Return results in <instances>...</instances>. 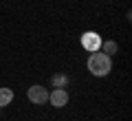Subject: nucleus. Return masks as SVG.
<instances>
[{
  "instance_id": "obj_1",
  "label": "nucleus",
  "mask_w": 132,
  "mask_h": 121,
  "mask_svg": "<svg viewBox=\"0 0 132 121\" xmlns=\"http://www.w3.org/2000/svg\"><path fill=\"white\" fill-rule=\"evenodd\" d=\"M86 66H88V70L95 77H106V75L112 70V60H110V55H106V53L95 51V53H90Z\"/></svg>"
},
{
  "instance_id": "obj_2",
  "label": "nucleus",
  "mask_w": 132,
  "mask_h": 121,
  "mask_svg": "<svg viewBox=\"0 0 132 121\" xmlns=\"http://www.w3.org/2000/svg\"><path fill=\"white\" fill-rule=\"evenodd\" d=\"M27 97L31 103H35V106H44V103H48V90L44 88V86L40 84H33L31 88L27 90Z\"/></svg>"
},
{
  "instance_id": "obj_3",
  "label": "nucleus",
  "mask_w": 132,
  "mask_h": 121,
  "mask_svg": "<svg viewBox=\"0 0 132 121\" xmlns=\"http://www.w3.org/2000/svg\"><path fill=\"white\" fill-rule=\"evenodd\" d=\"M79 42H81V46H84L88 53H95V51L101 49V35L95 33V31H86L84 35L79 37Z\"/></svg>"
},
{
  "instance_id": "obj_4",
  "label": "nucleus",
  "mask_w": 132,
  "mask_h": 121,
  "mask_svg": "<svg viewBox=\"0 0 132 121\" xmlns=\"http://www.w3.org/2000/svg\"><path fill=\"white\" fill-rule=\"evenodd\" d=\"M68 90H64V88H55V90H51L48 93V101H51V106L53 108H64L66 103H68Z\"/></svg>"
},
{
  "instance_id": "obj_5",
  "label": "nucleus",
  "mask_w": 132,
  "mask_h": 121,
  "mask_svg": "<svg viewBox=\"0 0 132 121\" xmlns=\"http://www.w3.org/2000/svg\"><path fill=\"white\" fill-rule=\"evenodd\" d=\"M99 51L106 53V55H114V53H119V44L112 42V40H106V42H101V49Z\"/></svg>"
},
{
  "instance_id": "obj_6",
  "label": "nucleus",
  "mask_w": 132,
  "mask_h": 121,
  "mask_svg": "<svg viewBox=\"0 0 132 121\" xmlns=\"http://www.w3.org/2000/svg\"><path fill=\"white\" fill-rule=\"evenodd\" d=\"M11 101H13V90L11 88H0V108L9 106Z\"/></svg>"
},
{
  "instance_id": "obj_7",
  "label": "nucleus",
  "mask_w": 132,
  "mask_h": 121,
  "mask_svg": "<svg viewBox=\"0 0 132 121\" xmlns=\"http://www.w3.org/2000/svg\"><path fill=\"white\" fill-rule=\"evenodd\" d=\"M68 77L66 75H53V88H66Z\"/></svg>"
},
{
  "instance_id": "obj_8",
  "label": "nucleus",
  "mask_w": 132,
  "mask_h": 121,
  "mask_svg": "<svg viewBox=\"0 0 132 121\" xmlns=\"http://www.w3.org/2000/svg\"><path fill=\"white\" fill-rule=\"evenodd\" d=\"M0 110H2V108H0Z\"/></svg>"
}]
</instances>
